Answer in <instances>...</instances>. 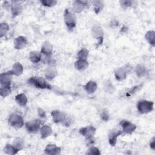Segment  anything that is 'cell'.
I'll return each instance as SVG.
<instances>
[{
	"instance_id": "6da1fadb",
	"label": "cell",
	"mask_w": 155,
	"mask_h": 155,
	"mask_svg": "<svg viewBox=\"0 0 155 155\" xmlns=\"http://www.w3.org/2000/svg\"><path fill=\"white\" fill-rule=\"evenodd\" d=\"M28 82H29L30 85L38 89H51V86L50 84H48L43 78L41 77H32L29 80Z\"/></svg>"
},
{
	"instance_id": "7a4b0ae2",
	"label": "cell",
	"mask_w": 155,
	"mask_h": 155,
	"mask_svg": "<svg viewBox=\"0 0 155 155\" xmlns=\"http://www.w3.org/2000/svg\"><path fill=\"white\" fill-rule=\"evenodd\" d=\"M137 107L140 113H146L150 112L153 110V102L145 100H140L138 103Z\"/></svg>"
},
{
	"instance_id": "3957f363",
	"label": "cell",
	"mask_w": 155,
	"mask_h": 155,
	"mask_svg": "<svg viewBox=\"0 0 155 155\" xmlns=\"http://www.w3.org/2000/svg\"><path fill=\"white\" fill-rule=\"evenodd\" d=\"M9 123L10 125L15 128H21L24 125L23 118L17 114H13L10 115L9 119Z\"/></svg>"
},
{
	"instance_id": "277c9868",
	"label": "cell",
	"mask_w": 155,
	"mask_h": 155,
	"mask_svg": "<svg viewBox=\"0 0 155 155\" xmlns=\"http://www.w3.org/2000/svg\"><path fill=\"white\" fill-rule=\"evenodd\" d=\"M64 19L69 29L70 30L73 29L76 26V19L73 14L69 12L68 10H66L64 13Z\"/></svg>"
},
{
	"instance_id": "5b68a950",
	"label": "cell",
	"mask_w": 155,
	"mask_h": 155,
	"mask_svg": "<svg viewBox=\"0 0 155 155\" xmlns=\"http://www.w3.org/2000/svg\"><path fill=\"white\" fill-rule=\"evenodd\" d=\"M41 122L39 120H35L28 122L26 124V128L30 133H35L39 129Z\"/></svg>"
},
{
	"instance_id": "8992f818",
	"label": "cell",
	"mask_w": 155,
	"mask_h": 155,
	"mask_svg": "<svg viewBox=\"0 0 155 155\" xmlns=\"http://www.w3.org/2000/svg\"><path fill=\"white\" fill-rule=\"evenodd\" d=\"M122 134L121 131L120 130H110L109 133V143L111 145L115 146L116 140H117V138Z\"/></svg>"
},
{
	"instance_id": "52a82bcc",
	"label": "cell",
	"mask_w": 155,
	"mask_h": 155,
	"mask_svg": "<svg viewBox=\"0 0 155 155\" xmlns=\"http://www.w3.org/2000/svg\"><path fill=\"white\" fill-rule=\"evenodd\" d=\"M121 125L124 131L127 134L132 133L136 129V125H133L128 121H122L121 122Z\"/></svg>"
},
{
	"instance_id": "ba28073f",
	"label": "cell",
	"mask_w": 155,
	"mask_h": 155,
	"mask_svg": "<svg viewBox=\"0 0 155 155\" xmlns=\"http://www.w3.org/2000/svg\"><path fill=\"white\" fill-rule=\"evenodd\" d=\"M96 129L92 126H89L87 127L82 128L80 130V133L82 135L85 136L87 139L92 138L95 133Z\"/></svg>"
},
{
	"instance_id": "9c48e42d",
	"label": "cell",
	"mask_w": 155,
	"mask_h": 155,
	"mask_svg": "<svg viewBox=\"0 0 155 155\" xmlns=\"http://www.w3.org/2000/svg\"><path fill=\"white\" fill-rule=\"evenodd\" d=\"M12 73L10 72H6L1 74L0 76V82H1V86H10V82L12 81Z\"/></svg>"
},
{
	"instance_id": "30bf717a",
	"label": "cell",
	"mask_w": 155,
	"mask_h": 155,
	"mask_svg": "<svg viewBox=\"0 0 155 155\" xmlns=\"http://www.w3.org/2000/svg\"><path fill=\"white\" fill-rule=\"evenodd\" d=\"M52 115L55 122L60 123L63 122L65 119V115L59 111H53L52 112Z\"/></svg>"
},
{
	"instance_id": "8fae6325",
	"label": "cell",
	"mask_w": 155,
	"mask_h": 155,
	"mask_svg": "<svg viewBox=\"0 0 155 155\" xmlns=\"http://www.w3.org/2000/svg\"><path fill=\"white\" fill-rule=\"evenodd\" d=\"M14 44H15V47L17 49H21L26 45L27 40L23 37H19L15 39Z\"/></svg>"
},
{
	"instance_id": "7c38bea8",
	"label": "cell",
	"mask_w": 155,
	"mask_h": 155,
	"mask_svg": "<svg viewBox=\"0 0 155 155\" xmlns=\"http://www.w3.org/2000/svg\"><path fill=\"white\" fill-rule=\"evenodd\" d=\"M61 149L55 145H48L45 149V152L48 154H56L60 153Z\"/></svg>"
},
{
	"instance_id": "4fadbf2b",
	"label": "cell",
	"mask_w": 155,
	"mask_h": 155,
	"mask_svg": "<svg viewBox=\"0 0 155 155\" xmlns=\"http://www.w3.org/2000/svg\"><path fill=\"white\" fill-rule=\"evenodd\" d=\"M52 47L51 44L48 42H46L43 44V47H42L41 53L44 54L46 56H49L52 54Z\"/></svg>"
},
{
	"instance_id": "5bb4252c",
	"label": "cell",
	"mask_w": 155,
	"mask_h": 155,
	"mask_svg": "<svg viewBox=\"0 0 155 155\" xmlns=\"http://www.w3.org/2000/svg\"><path fill=\"white\" fill-rule=\"evenodd\" d=\"M15 100L21 106H24L27 102V98L23 93H21L17 95L15 97Z\"/></svg>"
},
{
	"instance_id": "9a60e30c",
	"label": "cell",
	"mask_w": 155,
	"mask_h": 155,
	"mask_svg": "<svg viewBox=\"0 0 155 155\" xmlns=\"http://www.w3.org/2000/svg\"><path fill=\"white\" fill-rule=\"evenodd\" d=\"M85 89L89 93H93L97 89V84L93 81H90L86 85Z\"/></svg>"
},
{
	"instance_id": "2e32d148",
	"label": "cell",
	"mask_w": 155,
	"mask_h": 155,
	"mask_svg": "<svg viewBox=\"0 0 155 155\" xmlns=\"http://www.w3.org/2000/svg\"><path fill=\"white\" fill-rule=\"evenodd\" d=\"M23 66L21 64H19V62H17L16 64H14L12 70H11V72L13 75H19L22 73L23 72Z\"/></svg>"
},
{
	"instance_id": "e0dca14e",
	"label": "cell",
	"mask_w": 155,
	"mask_h": 155,
	"mask_svg": "<svg viewBox=\"0 0 155 155\" xmlns=\"http://www.w3.org/2000/svg\"><path fill=\"white\" fill-rule=\"evenodd\" d=\"M41 136L43 138H46L50 136L52 133V130L47 125H44L41 129Z\"/></svg>"
},
{
	"instance_id": "ac0fdd59",
	"label": "cell",
	"mask_w": 155,
	"mask_h": 155,
	"mask_svg": "<svg viewBox=\"0 0 155 155\" xmlns=\"http://www.w3.org/2000/svg\"><path fill=\"white\" fill-rule=\"evenodd\" d=\"M88 66V62L86 60H79L75 63V67L78 70H83L85 69Z\"/></svg>"
},
{
	"instance_id": "d6986e66",
	"label": "cell",
	"mask_w": 155,
	"mask_h": 155,
	"mask_svg": "<svg viewBox=\"0 0 155 155\" xmlns=\"http://www.w3.org/2000/svg\"><path fill=\"white\" fill-rule=\"evenodd\" d=\"M18 150L19 149H18L16 147L11 145H7L4 148V152L7 154H15L18 152Z\"/></svg>"
},
{
	"instance_id": "ffe728a7",
	"label": "cell",
	"mask_w": 155,
	"mask_h": 155,
	"mask_svg": "<svg viewBox=\"0 0 155 155\" xmlns=\"http://www.w3.org/2000/svg\"><path fill=\"white\" fill-rule=\"evenodd\" d=\"M29 58L33 62H38L40 61L41 58V54L38 52H32L30 54Z\"/></svg>"
},
{
	"instance_id": "44dd1931",
	"label": "cell",
	"mask_w": 155,
	"mask_h": 155,
	"mask_svg": "<svg viewBox=\"0 0 155 155\" xmlns=\"http://www.w3.org/2000/svg\"><path fill=\"white\" fill-rule=\"evenodd\" d=\"M116 78L119 81L124 80L126 77V73L125 70H124L122 69H119L116 70L115 73Z\"/></svg>"
},
{
	"instance_id": "7402d4cb",
	"label": "cell",
	"mask_w": 155,
	"mask_h": 155,
	"mask_svg": "<svg viewBox=\"0 0 155 155\" xmlns=\"http://www.w3.org/2000/svg\"><path fill=\"white\" fill-rule=\"evenodd\" d=\"M89 52L85 48H82L81 50L78 53V58L79 60H86L87 56H88Z\"/></svg>"
},
{
	"instance_id": "603a6c76",
	"label": "cell",
	"mask_w": 155,
	"mask_h": 155,
	"mask_svg": "<svg viewBox=\"0 0 155 155\" xmlns=\"http://www.w3.org/2000/svg\"><path fill=\"white\" fill-rule=\"evenodd\" d=\"M10 93V86H1V95L3 97H6Z\"/></svg>"
},
{
	"instance_id": "cb8c5ba5",
	"label": "cell",
	"mask_w": 155,
	"mask_h": 155,
	"mask_svg": "<svg viewBox=\"0 0 155 155\" xmlns=\"http://www.w3.org/2000/svg\"><path fill=\"white\" fill-rule=\"evenodd\" d=\"M19 5L20 4H18L17 3L13 4L12 10V13H13V16L18 15V14L21 12V9H22L21 7V6Z\"/></svg>"
},
{
	"instance_id": "d4e9b609",
	"label": "cell",
	"mask_w": 155,
	"mask_h": 155,
	"mask_svg": "<svg viewBox=\"0 0 155 155\" xmlns=\"http://www.w3.org/2000/svg\"><path fill=\"white\" fill-rule=\"evenodd\" d=\"M145 37H146L147 39L149 41L150 44H151L153 46H154V32L153 31H150L149 32H147Z\"/></svg>"
},
{
	"instance_id": "484cf974",
	"label": "cell",
	"mask_w": 155,
	"mask_h": 155,
	"mask_svg": "<svg viewBox=\"0 0 155 155\" xmlns=\"http://www.w3.org/2000/svg\"><path fill=\"white\" fill-rule=\"evenodd\" d=\"M8 30V25L6 23H2L1 24V26H0V34H1V37H3Z\"/></svg>"
},
{
	"instance_id": "4316f807",
	"label": "cell",
	"mask_w": 155,
	"mask_h": 155,
	"mask_svg": "<svg viewBox=\"0 0 155 155\" xmlns=\"http://www.w3.org/2000/svg\"><path fill=\"white\" fill-rule=\"evenodd\" d=\"M84 8V4L81 1H76L74 4V9L76 12H81Z\"/></svg>"
},
{
	"instance_id": "83f0119b",
	"label": "cell",
	"mask_w": 155,
	"mask_h": 155,
	"mask_svg": "<svg viewBox=\"0 0 155 155\" xmlns=\"http://www.w3.org/2000/svg\"><path fill=\"white\" fill-rule=\"evenodd\" d=\"M136 73L138 76H142L145 73L144 67L140 66H138L136 69Z\"/></svg>"
},
{
	"instance_id": "f1b7e54d",
	"label": "cell",
	"mask_w": 155,
	"mask_h": 155,
	"mask_svg": "<svg viewBox=\"0 0 155 155\" xmlns=\"http://www.w3.org/2000/svg\"><path fill=\"white\" fill-rule=\"evenodd\" d=\"M46 76L48 79H52L55 76V72H54V70L53 69H49L48 70V72H46Z\"/></svg>"
},
{
	"instance_id": "f546056e",
	"label": "cell",
	"mask_w": 155,
	"mask_h": 155,
	"mask_svg": "<svg viewBox=\"0 0 155 155\" xmlns=\"http://www.w3.org/2000/svg\"><path fill=\"white\" fill-rule=\"evenodd\" d=\"M41 2L42 4H43V6H48V7L53 6L56 3V1H42Z\"/></svg>"
},
{
	"instance_id": "4dcf8cb0",
	"label": "cell",
	"mask_w": 155,
	"mask_h": 155,
	"mask_svg": "<svg viewBox=\"0 0 155 155\" xmlns=\"http://www.w3.org/2000/svg\"><path fill=\"white\" fill-rule=\"evenodd\" d=\"M101 119H102V120H104L105 121H107L109 119V118L108 112L105 110L103 111L101 114Z\"/></svg>"
},
{
	"instance_id": "1f68e13d",
	"label": "cell",
	"mask_w": 155,
	"mask_h": 155,
	"mask_svg": "<svg viewBox=\"0 0 155 155\" xmlns=\"http://www.w3.org/2000/svg\"><path fill=\"white\" fill-rule=\"evenodd\" d=\"M88 154H100V152L97 148L96 147H91L89 150V152Z\"/></svg>"
},
{
	"instance_id": "d6a6232c",
	"label": "cell",
	"mask_w": 155,
	"mask_h": 155,
	"mask_svg": "<svg viewBox=\"0 0 155 155\" xmlns=\"http://www.w3.org/2000/svg\"><path fill=\"white\" fill-rule=\"evenodd\" d=\"M14 146L16 147L18 149H19V148L22 146V141L19 139L18 140H15V142H14Z\"/></svg>"
},
{
	"instance_id": "836d02e7",
	"label": "cell",
	"mask_w": 155,
	"mask_h": 155,
	"mask_svg": "<svg viewBox=\"0 0 155 155\" xmlns=\"http://www.w3.org/2000/svg\"><path fill=\"white\" fill-rule=\"evenodd\" d=\"M38 114L42 118L46 117V113H45V111L43 110H42L41 109H38Z\"/></svg>"
},
{
	"instance_id": "e575fe53",
	"label": "cell",
	"mask_w": 155,
	"mask_h": 155,
	"mask_svg": "<svg viewBox=\"0 0 155 155\" xmlns=\"http://www.w3.org/2000/svg\"><path fill=\"white\" fill-rule=\"evenodd\" d=\"M150 146L153 149H154V138L152 140V142L150 143Z\"/></svg>"
}]
</instances>
